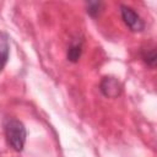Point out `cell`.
Listing matches in <instances>:
<instances>
[{
  "instance_id": "1",
  "label": "cell",
  "mask_w": 157,
  "mask_h": 157,
  "mask_svg": "<svg viewBox=\"0 0 157 157\" xmlns=\"http://www.w3.org/2000/svg\"><path fill=\"white\" fill-rule=\"evenodd\" d=\"M4 131L7 145L17 152H21L26 144L27 131L22 121L15 118H7L4 123Z\"/></svg>"
},
{
  "instance_id": "3",
  "label": "cell",
  "mask_w": 157,
  "mask_h": 157,
  "mask_svg": "<svg viewBox=\"0 0 157 157\" xmlns=\"http://www.w3.org/2000/svg\"><path fill=\"white\" fill-rule=\"evenodd\" d=\"M99 90L107 98H118L123 92V85L118 78L113 76H105L99 83Z\"/></svg>"
},
{
  "instance_id": "7",
  "label": "cell",
  "mask_w": 157,
  "mask_h": 157,
  "mask_svg": "<svg viewBox=\"0 0 157 157\" xmlns=\"http://www.w3.org/2000/svg\"><path fill=\"white\" fill-rule=\"evenodd\" d=\"M103 2L101 1H88L86 2V11L91 17H97L102 11Z\"/></svg>"
},
{
  "instance_id": "5",
  "label": "cell",
  "mask_w": 157,
  "mask_h": 157,
  "mask_svg": "<svg viewBox=\"0 0 157 157\" xmlns=\"http://www.w3.org/2000/svg\"><path fill=\"white\" fill-rule=\"evenodd\" d=\"M82 39L80 40H76V42H72L69 48H67V53H66V58L71 63H77L81 58V54H82Z\"/></svg>"
},
{
  "instance_id": "2",
  "label": "cell",
  "mask_w": 157,
  "mask_h": 157,
  "mask_svg": "<svg viewBox=\"0 0 157 157\" xmlns=\"http://www.w3.org/2000/svg\"><path fill=\"white\" fill-rule=\"evenodd\" d=\"M120 15L124 23L131 32H142L145 29L144 20L132 7L128 5H120Z\"/></svg>"
},
{
  "instance_id": "4",
  "label": "cell",
  "mask_w": 157,
  "mask_h": 157,
  "mask_svg": "<svg viewBox=\"0 0 157 157\" xmlns=\"http://www.w3.org/2000/svg\"><path fill=\"white\" fill-rule=\"evenodd\" d=\"M10 53V45H9V38L5 33L0 32V72L4 70Z\"/></svg>"
},
{
  "instance_id": "6",
  "label": "cell",
  "mask_w": 157,
  "mask_h": 157,
  "mask_svg": "<svg viewBox=\"0 0 157 157\" xmlns=\"http://www.w3.org/2000/svg\"><path fill=\"white\" fill-rule=\"evenodd\" d=\"M141 58L145 61L146 65H148L150 67H155L156 65V48H145L141 50Z\"/></svg>"
}]
</instances>
